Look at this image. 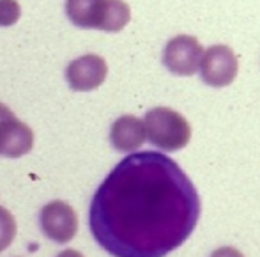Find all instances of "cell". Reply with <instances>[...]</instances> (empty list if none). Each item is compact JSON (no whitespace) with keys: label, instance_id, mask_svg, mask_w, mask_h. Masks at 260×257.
<instances>
[{"label":"cell","instance_id":"cell-1","mask_svg":"<svg viewBox=\"0 0 260 257\" xmlns=\"http://www.w3.org/2000/svg\"><path fill=\"white\" fill-rule=\"evenodd\" d=\"M202 204L191 179L167 154L131 153L92 197L89 227L113 257H165L195 231Z\"/></svg>","mask_w":260,"mask_h":257},{"label":"cell","instance_id":"cell-2","mask_svg":"<svg viewBox=\"0 0 260 257\" xmlns=\"http://www.w3.org/2000/svg\"><path fill=\"white\" fill-rule=\"evenodd\" d=\"M145 130L152 146L161 151H181L191 140V126L182 113L168 106H156L145 113Z\"/></svg>","mask_w":260,"mask_h":257},{"label":"cell","instance_id":"cell-3","mask_svg":"<svg viewBox=\"0 0 260 257\" xmlns=\"http://www.w3.org/2000/svg\"><path fill=\"white\" fill-rule=\"evenodd\" d=\"M204 57L202 45L195 36L181 34L172 38L163 51V64L172 75L191 76L200 69Z\"/></svg>","mask_w":260,"mask_h":257},{"label":"cell","instance_id":"cell-4","mask_svg":"<svg viewBox=\"0 0 260 257\" xmlns=\"http://www.w3.org/2000/svg\"><path fill=\"white\" fill-rule=\"evenodd\" d=\"M239 61L230 46L214 45L204 51L200 62V78L209 87H226L236 80Z\"/></svg>","mask_w":260,"mask_h":257},{"label":"cell","instance_id":"cell-5","mask_svg":"<svg viewBox=\"0 0 260 257\" xmlns=\"http://www.w3.org/2000/svg\"><path fill=\"white\" fill-rule=\"evenodd\" d=\"M39 225L48 240L64 245L69 243L78 231V215L73 206L64 201H52L41 209Z\"/></svg>","mask_w":260,"mask_h":257},{"label":"cell","instance_id":"cell-6","mask_svg":"<svg viewBox=\"0 0 260 257\" xmlns=\"http://www.w3.org/2000/svg\"><path fill=\"white\" fill-rule=\"evenodd\" d=\"M106 73H108V66H106L105 59L100 55L89 53L69 62L68 69H66V78L73 91L87 93V91L98 89L105 82Z\"/></svg>","mask_w":260,"mask_h":257},{"label":"cell","instance_id":"cell-7","mask_svg":"<svg viewBox=\"0 0 260 257\" xmlns=\"http://www.w3.org/2000/svg\"><path fill=\"white\" fill-rule=\"evenodd\" d=\"M147 138L145 123L135 116H120L110 128V142L119 153H133Z\"/></svg>","mask_w":260,"mask_h":257},{"label":"cell","instance_id":"cell-8","mask_svg":"<svg viewBox=\"0 0 260 257\" xmlns=\"http://www.w3.org/2000/svg\"><path fill=\"white\" fill-rule=\"evenodd\" d=\"M34 146V133L30 126L21 123L20 119H11L0 130V154L7 158H20L30 153Z\"/></svg>","mask_w":260,"mask_h":257},{"label":"cell","instance_id":"cell-9","mask_svg":"<svg viewBox=\"0 0 260 257\" xmlns=\"http://www.w3.org/2000/svg\"><path fill=\"white\" fill-rule=\"evenodd\" d=\"M108 0H68V18L82 28H100Z\"/></svg>","mask_w":260,"mask_h":257},{"label":"cell","instance_id":"cell-10","mask_svg":"<svg viewBox=\"0 0 260 257\" xmlns=\"http://www.w3.org/2000/svg\"><path fill=\"white\" fill-rule=\"evenodd\" d=\"M129 20H131V9L126 2H122V0H108L100 31L119 32L129 23Z\"/></svg>","mask_w":260,"mask_h":257},{"label":"cell","instance_id":"cell-11","mask_svg":"<svg viewBox=\"0 0 260 257\" xmlns=\"http://www.w3.org/2000/svg\"><path fill=\"white\" fill-rule=\"evenodd\" d=\"M16 218L13 216V213L0 206V252L11 247V243L14 241V236H16Z\"/></svg>","mask_w":260,"mask_h":257},{"label":"cell","instance_id":"cell-12","mask_svg":"<svg viewBox=\"0 0 260 257\" xmlns=\"http://www.w3.org/2000/svg\"><path fill=\"white\" fill-rule=\"evenodd\" d=\"M21 16V7L16 0H0V27H11Z\"/></svg>","mask_w":260,"mask_h":257},{"label":"cell","instance_id":"cell-13","mask_svg":"<svg viewBox=\"0 0 260 257\" xmlns=\"http://www.w3.org/2000/svg\"><path fill=\"white\" fill-rule=\"evenodd\" d=\"M211 257H244V254H241V252L234 247H221L212 252Z\"/></svg>","mask_w":260,"mask_h":257},{"label":"cell","instance_id":"cell-14","mask_svg":"<svg viewBox=\"0 0 260 257\" xmlns=\"http://www.w3.org/2000/svg\"><path fill=\"white\" fill-rule=\"evenodd\" d=\"M14 117L16 116L13 113V110H11L9 106H6V105L0 103V130H2V128L6 126L11 119H14Z\"/></svg>","mask_w":260,"mask_h":257},{"label":"cell","instance_id":"cell-15","mask_svg":"<svg viewBox=\"0 0 260 257\" xmlns=\"http://www.w3.org/2000/svg\"><path fill=\"white\" fill-rule=\"evenodd\" d=\"M57 257H85L82 252L75 250V248H68V250H62Z\"/></svg>","mask_w":260,"mask_h":257}]
</instances>
